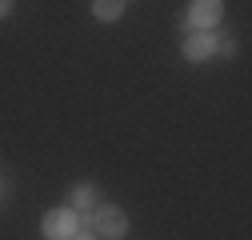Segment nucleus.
Listing matches in <instances>:
<instances>
[{"label": "nucleus", "mask_w": 252, "mask_h": 240, "mask_svg": "<svg viewBox=\"0 0 252 240\" xmlns=\"http://www.w3.org/2000/svg\"><path fill=\"white\" fill-rule=\"evenodd\" d=\"M92 16H96L100 24H112L124 16V0H92Z\"/></svg>", "instance_id": "6"}, {"label": "nucleus", "mask_w": 252, "mask_h": 240, "mask_svg": "<svg viewBox=\"0 0 252 240\" xmlns=\"http://www.w3.org/2000/svg\"><path fill=\"white\" fill-rule=\"evenodd\" d=\"M212 52H216V56H236V40H232V36L212 32Z\"/></svg>", "instance_id": "7"}, {"label": "nucleus", "mask_w": 252, "mask_h": 240, "mask_svg": "<svg viewBox=\"0 0 252 240\" xmlns=\"http://www.w3.org/2000/svg\"><path fill=\"white\" fill-rule=\"evenodd\" d=\"M68 240H96V228H76Z\"/></svg>", "instance_id": "8"}, {"label": "nucleus", "mask_w": 252, "mask_h": 240, "mask_svg": "<svg viewBox=\"0 0 252 240\" xmlns=\"http://www.w3.org/2000/svg\"><path fill=\"white\" fill-rule=\"evenodd\" d=\"M212 56V32H188L184 36V60H208Z\"/></svg>", "instance_id": "4"}, {"label": "nucleus", "mask_w": 252, "mask_h": 240, "mask_svg": "<svg viewBox=\"0 0 252 240\" xmlns=\"http://www.w3.org/2000/svg\"><path fill=\"white\" fill-rule=\"evenodd\" d=\"M0 192H4V184H0Z\"/></svg>", "instance_id": "10"}, {"label": "nucleus", "mask_w": 252, "mask_h": 240, "mask_svg": "<svg viewBox=\"0 0 252 240\" xmlns=\"http://www.w3.org/2000/svg\"><path fill=\"white\" fill-rule=\"evenodd\" d=\"M220 20V0H192L184 12H180V28L184 32H196V28H208Z\"/></svg>", "instance_id": "2"}, {"label": "nucleus", "mask_w": 252, "mask_h": 240, "mask_svg": "<svg viewBox=\"0 0 252 240\" xmlns=\"http://www.w3.org/2000/svg\"><path fill=\"white\" fill-rule=\"evenodd\" d=\"M12 4H16V0H0V20H4V16L12 12Z\"/></svg>", "instance_id": "9"}, {"label": "nucleus", "mask_w": 252, "mask_h": 240, "mask_svg": "<svg viewBox=\"0 0 252 240\" xmlns=\"http://www.w3.org/2000/svg\"><path fill=\"white\" fill-rule=\"evenodd\" d=\"M92 228L100 236H108V240H120L128 232V216H124V208H116V204H96L92 208Z\"/></svg>", "instance_id": "1"}, {"label": "nucleus", "mask_w": 252, "mask_h": 240, "mask_svg": "<svg viewBox=\"0 0 252 240\" xmlns=\"http://www.w3.org/2000/svg\"><path fill=\"white\" fill-rule=\"evenodd\" d=\"M76 228H80V216L72 208H52V212H44V236L48 240H68Z\"/></svg>", "instance_id": "3"}, {"label": "nucleus", "mask_w": 252, "mask_h": 240, "mask_svg": "<svg viewBox=\"0 0 252 240\" xmlns=\"http://www.w3.org/2000/svg\"><path fill=\"white\" fill-rule=\"evenodd\" d=\"M96 204H100L96 184H88V180H84V184H76V188H72V196H68V208H72V212H92Z\"/></svg>", "instance_id": "5"}]
</instances>
